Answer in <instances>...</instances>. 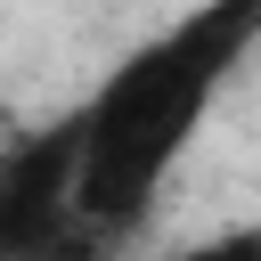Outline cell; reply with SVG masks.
I'll return each instance as SVG.
<instances>
[{
  "label": "cell",
  "instance_id": "6da1fadb",
  "mask_svg": "<svg viewBox=\"0 0 261 261\" xmlns=\"http://www.w3.org/2000/svg\"><path fill=\"white\" fill-rule=\"evenodd\" d=\"M253 33H261V0H212L106 73V90L82 106V179H73V212L90 228H122L147 212V196L196 139L204 106L220 98Z\"/></svg>",
  "mask_w": 261,
  "mask_h": 261
},
{
  "label": "cell",
  "instance_id": "7a4b0ae2",
  "mask_svg": "<svg viewBox=\"0 0 261 261\" xmlns=\"http://www.w3.org/2000/svg\"><path fill=\"white\" fill-rule=\"evenodd\" d=\"M171 261H261V228H228V237L188 245V253H171Z\"/></svg>",
  "mask_w": 261,
  "mask_h": 261
}]
</instances>
